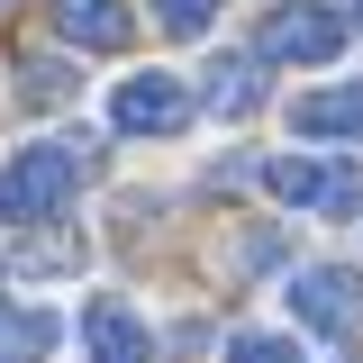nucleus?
<instances>
[{"label":"nucleus","instance_id":"obj_1","mask_svg":"<svg viewBox=\"0 0 363 363\" xmlns=\"http://www.w3.org/2000/svg\"><path fill=\"white\" fill-rule=\"evenodd\" d=\"M82 164H91V136H37L0 164V227H45L73 191H82Z\"/></svg>","mask_w":363,"mask_h":363},{"label":"nucleus","instance_id":"obj_2","mask_svg":"<svg viewBox=\"0 0 363 363\" xmlns=\"http://www.w3.org/2000/svg\"><path fill=\"white\" fill-rule=\"evenodd\" d=\"M264 191L291 209H327V218H363V164H309V155H272Z\"/></svg>","mask_w":363,"mask_h":363},{"label":"nucleus","instance_id":"obj_3","mask_svg":"<svg viewBox=\"0 0 363 363\" xmlns=\"http://www.w3.org/2000/svg\"><path fill=\"white\" fill-rule=\"evenodd\" d=\"M291 318H300L309 336H354V318H363V272H354V264H309V272H291Z\"/></svg>","mask_w":363,"mask_h":363},{"label":"nucleus","instance_id":"obj_4","mask_svg":"<svg viewBox=\"0 0 363 363\" xmlns=\"http://www.w3.org/2000/svg\"><path fill=\"white\" fill-rule=\"evenodd\" d=\"M191 109H200V100H191L173 73H128V82L109 91V128L118 136H182Z\"/></svg>","mask_w":363,"mask_h":363},{"label":"nucleus","instance_id":"obj_5","mask_svg":"<svg viewBox=\"0 0 363 363\" xmlns=\"http://www.w3.org/2000/svg\"><path fill=\"white\" fill-rule=\"evenodd\" d=\"M264 55H281V64H336L345 55V18L327 0H281L264 18Z\"/></svg>","mask_w":363,"mask_h":363},{"label":"nucleus","instance_id":"obj_6","mask_svg":"<svg viewBox=\"0 0 363 363\" xmlns=\"http://www.w3.org/2000/svg\"><path fill=\"white\" fill-rule=\"evenodd\" d=\"M136 28L128 0H55V37L73 45V55H118Z\"/></svg>","mask_w":363,"mask_h":363},{"label":"nucleus","instance_id":"obj_7","mask_svg":"<svg viewBox=\"0 0 363 363\" xmlns=\"http://www.w3.org/2000/svg\"><path fill=\"white\" fill-rule=\"evenodd\" d=\"M291 136H336V145H363V82H327L291 100Z\"/></svg>","mask_w":363,"mask_h":363},{"label":"nucleus","instance_id":"obj_8","mask_svg":"<svg viewBox=\"0 0 363 363\" xmlns=\"http://www.w3.org/2000/svg\"><path fill=\"white\" fill-rule=\"evenodd\" d=\"M82 336H91V363H155L145 318H136L128 300H91V309H82Z\"/></svg>","mask_w":363,"mask_h":363},{"label":"nucleus","instance_id":"obj_9","mask_svg":"<svg viewBox=\"0 0 363 363\" xmlns=\"http://www.w3.org/2000/svg\"><path fill=\"white\" fill-rule=\"evenodd\" d=\"M64 345V318L37 300H0V363H45Z\"/></svg>","mask_w":363,"mask_h":363},{"label":"nucleus","instance_id":"obj_10","mask_svg":"<svg viewBox=\"0 0 363 363\" xmlns=\"http://www.w3.org/2000/svg\"><path fill=\"white\" fill-rule=\"evenodd\" d=\"M200 100H209L218 118H255V109H264V55H218L209 82H200Z\"/></svg>","mask_w":363,"mask_h":363},{"label":"nucleus","instance_id":"obj_11","mask_svg":"<svg viewBox=\"0 0 363 363\" xmlns=\"http://www.w3.org/2000/svg\"><path fill=\"white\" fill-rule=\"evenodd\" d=\"M73 91H82V82H73L55 55H28V64H18V100H37V109H64Z\"/></svg>","mask_w":363,"mask_h":363},{"label":"nucleus","instance_id":"obj_12","mask_svg":"<svg viewBox=\"0 0 363 363\" xmlns=\"http://www.w3.org/2000/svg\"><path fill=\"white\" fill-rule=\"evenodd\" d=\"M145 9L164 37H209V18H218V0H145Z\"/></svg>","mask_w":363,"mask_h":363},{"label":"nucleus","instance_id":"obj_13","mask_svg":"<svg viewBox=\"0 0 363 363\" xmlns=\"http://www.w3.org/2000/svg\"><path fill=\"white\" fill-rule=\"evenodd\" d=\"M227 363H309V354H300L291 336H264V327H255V336H236V345H227Z\"/></svg>","mask_w":363,"mask_h":363},{"label":"nucleus","instance_id":"obj_14","mask_svg":"<svg viewBox=\"0 0 363 363\" xmlns=\"http://www.w3.org/2000/svg\"><path fill=\"white\" fill-rule=\"evenodd\" d=\"M354 9H363V0H354Z\"/></svg>","mask_w":363,"mask_h":363}]
</instances>
